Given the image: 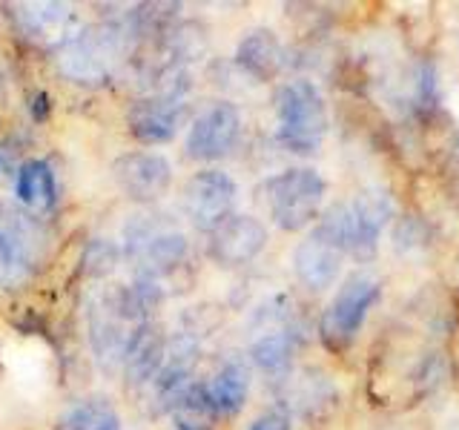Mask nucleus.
<instances>
[{
	"mask_svg": "<svg viewBox=\"0 0 459 430\" xmlns=\"http://www.w3.org/2000/svg\"><path fill=\"white\" fill-rule=\"evenodd\" d=\"M394 201L382 190H365L353 195L348 204H336L325 212V219L316 229L336 244L344 255H353L359 262L377 255V244L382 227L391 221Z\"/></svg>",
	"mask_w": 459,
	"mask_h": 430,
	"instance_id": "f257e3e1",
	"label": "nucleus"
},
{
	"mask_svg": "<svg viewBox=\"0 0 459 430\" xmlns=\"http://www.w3.org/2000/svg\"><path fill=\"white\" fill-rule=\"evenodd\" d=\"M124 258L135 267L138 279L164 287V279L186 262V238L167 224L164 215H135L124 227Z\"/></svg>",
	"mask_w": 459,
	"mask_h": 430,
	"instance_id": "f03ea898",
	"label": "nucleus"
},
{
	"mask_svg": "<svg viewBox=\"0 0 459 430\" xmlns=\"http://www.w3.org/2000/svg\"><path fill=\"white\" fill-rule=\"evenodd\" d=\"M276 121H279V143L296 155L319 152L327 135V107L322 92L313 81H287L276 92Z\"/></svg>",
	"mask_w": 459,
	"mask_h": 430,
	"instance_id": "7ed1b4c3",
	"label": "nucleus"
},
{
	"mask_svg": "<svg viewBox=\"0 0 459 430\" xmlns=\"http://www.w3.org/2000/svg\"><path fill=\"white\" fill-rule=\"evenodd\" d=\"M133 35L121 23H95L66 40L57 49V69L75 83L107 81L126 52V38Z\"/></svg>",
	"mask_w": 459,
	"mask_h": 430,
	"instance_id": "20e7f679",
	"label": "nucleus"
},
{
	"mask_svg": "<svg viewBox=\"0 0 459 430\" xmlns=\"http://www.w3.org/2000/svg\"><path fill=\"white\" fill-rule=\"evenodd\" d=\"M327 184L316 169L310 167H293L284 169L279 176L267 178L264 184V204L270 219L276 221L279 229L284 233H299L322 210Z\"/></svg>",
	"mask_w": 459,
	"mask_h": 430,
	"instance_id": "39448f33",
	"label": "nucleus"
},
{
	"mask_svg": "<svg viewBox=\"0 0 459 430\" xmlns=\"http://www.w3.org/2000/svg\"><path fill=\"white\" fill-rule=\"evenodd\" d=\"M379 298H382V284L379 279L368 276V272H356V276L344 281L319 322V336L325 341V348L333 353L348 350Z\"/></svg>",
	"mask_w": 459,
	"mask_h": 430,
	"instance_id": "423d86ee",
	"label": "nucleus"
},
{
	"mask_svg": "<svg viewBox=\"0 0 459 430\" xmlns=\"http://www.w3.org/2000/svg\"><path fill=\"white\" fill-rule=\"evenodd\" d=\"M238 186L221 169H204L186 181L184 186V212L190 224L201 233H212L221 227L236 207Z\"/></svg>",
	"mask_w": 459,
	"mask_h": 430,
	"instance_id": "0eeeda50",
	"label": "nucleus"
},
{
	"mask_svg": "<svg viewBox=\"0 0 459 430\" xmlns=\"http://www.w3.org/2000/svg\"><path fill=\"white\" fill-rule=\"evenodd\" d=\"M241 133V112L219 100V104H210L204 112L195 115V121L190 124V133H186V155L193 161H219L230 150L236 147Z\"/></svg>",
	"mask_w": 459,
	"mask_h": 430,
	"instance_id": "6e6552de",
	"label": "nucleus"
},
{
	"mask_svg": "<svg viewBox=\"0 0 459 430\" xmlns=\"http://www.w3.org/2000/svg\"><path fill=\"white\" fill-rule=\"evenodd\" d=\"M112 178L138 204H152V201L169 193L172 167L158 152H147V150L126 152L112 161Z\"/></svg>",
	"mask_w": 459,
	"mask_h": 430,
	"instance_id": "1a4fd4ad",
	"label": "nucleus"
},
{
	"mask_svg": "<svg viewBox=\"0 0 459 430\" xmlns=\"http://www.w3.org/2000/svg\"><path fill=\"white\" fill-rule=\"evenodd\" d=\"M267 247V227L253 215H230L210 233V255L221 267H241Z\"/></svg>",
	"mask_w": 459,
	"mask_h": 430,
	"instance_id": "9d476101",
	"label": "nucleus"
},
{
	"mask_svg": "<svg viewBox=\"0 0 459 430\" xmlns=\"http://www.w3.org/2000/svg\"><path fill=\"white\" fill-rule=\"evenodd\" d=\"M186 115V100L167 98V95H147L129 112V133L135 141L158 147V143H169L178 135Z\"/></svg>",
	"mask_w": 459,
	"mask_h": 430,
	"instance_id": "9b49d317",
	"label": "nucleus"
},
{
	"mask_svg": "<svg viewBox=\"0 0 459 430\" xmlns=\"http://www.w3.org/2000/svg\"><path fill=\"white\" fill-rule=\"evenodd\" d=\"M38 229L32 219L0 210V284H21L35 264Z\"/></svg>",
	"mask_w": 459,
	"mask_h": 430,
	"instance_id": "f8f14e48",
	"label": "nucleus"
},
{
	"mask_svg": "<svg viewBox=\"0 0 459 430\" xmlns=\"http://www.w3.org/2000/svg\"><path fill=\"white\" fill-rule=\"evenodd\" d=\"M198 365V339L190 333H176L167 339V353L164 362L158 367L155 379L150 382L155 387V396L161 401V408L169 410V405L176 401L186 387L193 384V370Z\"/></svg>",
	"mask_w": 459,
	"mask_h": 430,
	"instance_id": "ddd939ff",
	"label": "nucleus"
},
{
	"mask_svg": "<svg viewBox=\"0 0 459 430\" xmlns=\"http://www.w3.org/2000/svg\"><path fill=\"white\" fill-rule=\"evenodd\" d=\"M344 253L336 247L333 241L325 238L319 229L313 227V233L299 244L293 253V270L296 279L307 287V290L322 293L327 287H333L342 270Z\"/></svg>",
	"mask_w": 459,
	"mask_h": 430,
	"instance_id": "4468645a",
	"label": "nucleus"
},
{
	"mask_svg": "<svg viewBox=\"0 0 459 430\" xmlns=\"http://www.w3.org/2000/svg\"><path fill=\"white\" fill-rule=\"evenodd\" d=\"M14 9H21L14 12L21 32L43 47L61 49L66 40L78 35V14L66 4H21Z\"/></svg>",
	"mask_w": 459,
	"mask_h": 430,
	"instance_id": "2eb2a0df",
	"label": "nucleus"
},
{
	"mask_svg": "<svg viewBox=\"0 0 459 430\" xmlns=\"http://www.w3.org/2000/svg\"><path fill=\"white\" fill-rule=\"evenodd\" d=\"M236 64L255 81H273L284 69V47L270 29H253L236 49Z\"/></svg>",
	"mask_w": 459,
	"mask_h": 430,
	"instance_id": "dca6fc26",
	"label": "nucleus"
},
{
	"mask_svg": "<svg viewBox=\"0 0 459 430\" xmlns=\"http://www.w3.org/2000/svg\"><path fill=\"white\" fill-rule=\"evenodd\" d=\"M167 353V336L161 333V327L155 322L141 324L135 333L133 344H129V353L124 358V376L129 384H150L155 379L158 367L164 362Z\"/></svg>",
	"mask_w": 459,
	"mask_h": 430,
	"instance_id": "f3484780",
	"label": "nucleus"
},
{
	"mask_svg": "<svg viewBox=\"0 0 459 430\" xmlns=\"http://www.w3.org/2000/svg\"><path fill=\"white\" fill-rule=\"evenodd\" d=\"M14 195H18L21 207L32 215H43L55 207L57 186H55V172L47 161L32 158L23 161L14 172Z\"/></svg>",
	"mask_w": 459,
	"mask_h": 430,
	"instance_id": "a211bd4d",
	"label": "nucleus"
},
{
	"mask_svg": "<svg viewBox=\"0 0 459 430\" xmlns=\"http://www.w3.org/2000/svg\"><path fill=\"white\" fill-rule=\"evenodd\" d=\"M207 396L212 401V408L219 416H236L244 401H247L250 393V373L238 362H227L224 367H219L210 376V382H204Z\"/></svg>",
	"mask_w": 459,
	"mask_h": 430,
	"instance_id": "6ab92c4d",
	"label": "nucleus"
},
{
	"mask_svg": "<svg viewBox=\"0 0 459 430\" xmlns=\"http://www.w3.org/2000/svg\"><path fill=\"white\" fill-rule=\"evenodd\" d=\"M169 416L178 430H212L219 413L207 396L204 382H193L186 391L169 405Z\"/></svg>",
	"mask_w": 459,
	"mask_h": 430,
	"instance_id": "aec40b11",
	"label": "nucleus"
},
{
	"mask_svg": "<svg viewBox=\"0 0 459 430\" xmlns=\"http://www.w3.org/2000/svg\"><path fill=\"white\" fill-rule=\"evenodd\" d=\"M250 356L255 367H262L270 376H281V373L290 370L293 356H296V339L284 330H273L253 341Z\"/></svg>",
	"mask_w": 459,
	"mask_h": 430,
	"instance_id": "412c9836",
	"label": "nucleus"
},
{
	"mask_svg": "<svg viewBox=\"0 0 459 430\" xmlns=\"http://www.w3.org/2000/svg\"><path fill=\"white\" fill-rule=\"evenodd\" d=\"M164 49L169 55V64L186 66L193 61H201L207 55V32L198 23H178L169 26L164 35Z\"/></svg>",
	"mask_w": 459,
	"mask_h": 430,
	"instance_id": "4be33fe9",
	"label": "nucleus"
},
{
	"mask_svg": "<svg viewBox=\"0 0 459 430\" xmlns=\"http://www.w3.org/2000/svg\"><path fill=\"white\" fill-rule=\"evenodd\" d=\"M64 430H121V419L107 401L90 399L66 413Z\"/></svg>",
	"mask_w": 459,
	"mask_h": 430,
	"instance_id": "5701e85b",
	"label": "nucleus"
},
{
	"mask_svg": "<svg viewBox=\"0 0 459 430\" xmlns=\"http://www.w3.org/2000/svg\"><path fill=\"white\" fill-rule=\"evenodd\" d=\"M115 262H118V247L109 244L107 238H98L90 247V253H86V258H83L86 272H90V276H98V279L107 276V272L115 267Z\"/></svg>",
	"mask_w": 459,
	"mask_h": 430,
	"instance_id": "b1692460",
	"label": "nucleus"
},
{
	"mask_svg": "<svg viewBox=\"0 0 459 430\" xmlns=\"http://www.w3.org/2000/svg\"><path fill=\"white\" fill-rule=\"evenodd\" d=\"M250 430H293L290 425V413L284 410H267L250 425Z\"/></svg>",
	"mask_w": 459,
	"mask_h": 430,
	"instance_id": "393cba45",
	"label": "nucleus"
},
{
	"mask_svg": "<svg viewBox=\"0 0 459 430\" xmlns=\"http://www.w3.org/2000/svg\"><path fill=\"white\" fill-rule=\"evenodd\" d=\"M47 109H49V98H47V95H38V98H35V104H32L35 118H38V121L47 118Z\"/></svg>",
	"mask_w": 459,
	"mask_h": 430,
	"instance_id": "a878e982",
	"label": "nucleus"
},
{
	"mask_svg": "<svg viewBox=\"0 0 459 430\" xmlns=\"http://www.w3.org/2000/svg\"><path fill=\"white\" fill-rule=\"evenodd\" d=\"M12 169H14V164H12V155L0 150V178H9V176H12Z\"/></svg>",
	"mask_w": 459,
	"mask_h": 430,
	"instance_id": "bb28decb",
	"label": "nucleus"
}]
</instances>
